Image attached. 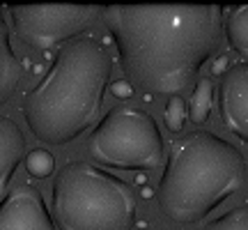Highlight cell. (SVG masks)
<instances>
[{"instance_id":"cell-1","label":"cell","mask_w":248,"mask_h":230,"mask_svg":"<svg viewBox=\"0 0 248 230\" xmlns=\"http://www.w3.org/2000/svg\"><path fill=\"white\" fill-rule=\"evenodd\" d=\"M124 76L152 95H179L214 55L223 35L218 5L104 7Z\"/></svg>"},{"instance_id":"cell-9","label":"cell","mask_w":248,"mask_h":230,"mask_svg":"<svg viewBox=\"0 0 248 230\" xmlns=\"http://www.w3.org/2000/svg\"><path fill=\"white\" fill-rule=\"evenodd\" d=\"M26 136L12 117L0 115V198L7 196L18 164L26 159Z\"/></svg>"},{"instance_id":"cell-11","label":"cell","mask_w":248,"mask_h":230,"mask_svg":"<svg viewBox=\"0 0 248 230\" xmlns=\"http://www.w3.org/2000/svg\"><path fill=\"white\" fill-rule=\"evenodd\" d=\"M223 33L232 51L248 58V5L232 9L223 23Z\"/></svg>"},{"instance_id":"cell-3","label":"cell","mask_w":248,"mask_h":230,"mask_svg":"<svg viewBox=\"0 0 248 230\" xmlns=\"http://www.w3.org/2000/svg\"><path fill=\"white\" fill-rule=\"evenodd\" d=\"M246 184V159L212 131H191L172 141L156 186L161 212L170 221H202Z\"/></svg>"},{"instance_id":"cell-15","label":"cell","mask_w":248,"mask_h":230,"mask_svg":"<svg viewBox=\"0 0 248 230\" xmlns=\"http://www.w3.org/2000/svg\"><path fill=\"white\" fill-rule=\"evenodd\" d=\"M186 104L182 97H170L168 104H166V115H163V120H166V127H168V131L172 133H179L184 129L186 124Z\"/></svg>"},{"instance_id":"cell-6","label":"cell","mask_w":248,"mask_h":230,"mask_svg":"<svg viewBox=\"0 0 248 230\" xmlns=\"http://www.w3.org/2000/svg\"><path fill=\"white\" fill-rule=\"evenodd\" d=\"M101 12L104 7L99 5H18L9 9V16L23 44L48 51L55 44L80 37Z\"/></svg>"},{"instance_id":"cell-8","label":"cell","mask_w":248,"mask_h":230,"mask_svg":"<svg viewBox=\"0 0 248 230\" xmlns=\"http://www.w3.org/2000/svg\"><path fill=\"white\" fill-rule=\"evenodd\" d=\"M218 113L225 129L248 143V62L223 74L218 85Z\"/></svg>"},{"instance_id":"cell-7","label":"cell","mask_w":248,"mask_h":230,"mask_svg":"<svg viewBox=\"0 0 248 230\" xmlns=\"http://www.w3.org/2000/svg\"><path fill=\"white\" fill-rule=\"evenodd\" d=\"M0 230H58V226L42 191L30 184H18L0 200Z\"/></svg>"},{"instance_id":"cell-14","label":"cell","mask_w":248,"mask_h":230,"mask_svg":"<svg viewBox=\"0 0 248 230\" xmlns=\"http://www.w3.org/2000/svg\"><path fill=\"white\" fill-rule=\"evenodd\" d=\"M26 168L28 173L32 177H37V180H44V177H48L51 173H53L55 168V159L53 154L48 150H32L26 154Z\"/></svg>"},{"instance_id":"cell-13","label":"cell","mask_w":248,"mask_h":230,"mask_svg":"<svg viewBox=\"0 0 248 230\" xmlns=\"http://www.w3.org/2000/svg\"><path fill=\"white\" fill-rule=\"evenodd\" d=\"M204 230H248V205H239L204 226Z\"/></svg>"},{"instance_id":"cell-5","label":"cell","mask_w":248,"mask_h":230,"mask_svg":"<svg viewBox=\"0 0 248 230\" xmlns=\"http://www.w3.org/2000/svg\"><path fill=\"white\" fill-rule=\"evenodd\" d=\"M85 150L106 168L156 170L163 161V136L147 111L124 104L99 120Z\"/></svg>"},{"instance_id":"cell-16","label":"cell","mask_w":248,"mask_h":230,"mask_svg":"<svg viewBox=\"0 0 248 230\" xmlns=\"http://www.w3.org/2000/svg\"><path fill=\"white\" fill-rule=\"evenodd\" d=\"M115 92H117V97H131V85L129 83H120V85H115Z\"/></svg>"},{"instance_id":"cell-10","label":"cell","mask_w":248,"mask_h":230,"mask_svg":"<svg viewBox=\"0 0 248 230\" xmlns=\"http://www.w3.org/2000/svg\"><path fill=\"white\" fill-rule=\"evenodd\" d=\"M21 79H23V65L12 49L9 23L5 18V9L0 7V106L14 97Z\"/></svg>"},{"instance_id":"cell-12","label":"cell","mask_w":248,"mask_h":230,"mask_svg":"<svg viewBox=\"0 0 248 230\" xmlns=\"http://www.w3.org/2000/svg\"><path fill=\"white\" fill-rule=\"evenodd\" d=\"M214 104V83L212 79H200L195 83L191 101H188V120L193 124L207 122Z\"/></svg>"},{"instance_id":"cell-2","label":"cell","mask_w":248,"mask_h":230,"mask_svg":"<svg viewBox=\"0 0 248 230\" xmlns=\"http://www.w3.org/2000/svg\"><path fill=\"white\" fill-rule=\"evenodd\" d=\"M110 58L92 37L62 46L44 79L23 97V117L37 141L64 145L99 120L110 81Z\"/></svg>"},{"instance_id":"cell-4","label":"cell","mask_w":248,"mask_h":230,"mask_svg":"<svg viewBox=\"0 0 248 230\" xmlns=\"http://www.w3.org/2000/svg\"><path fill=\"white\" fill-rule=\"evenodd\" d=\"M51 205L60 230H133L138 212L131 186L88 161H69L58 170Z\"/></svg>"}]
</instances>
